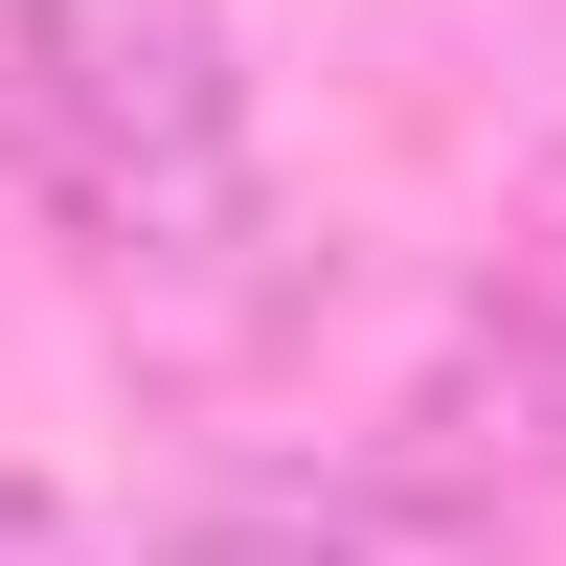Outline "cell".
<instances>
[{
  "mask_svg": "<svg viewBox=\"0 0 566 566\" xmlns=\"http://www.w3.org/2000/svg\"><path fill=\"white\" fill-rule=\"evenodd\" d=\"M0 181L181 363L295 317V227L250 181V69H227L205 0H0Z\"/></svg>",
  "mask_w": 566,
  "mask_h": 566,
  "instance_id": "1",
  "label": "cell"
},
{
  "mask_svg": "<svg viewBox=\"0 0 566 566\" xmlns=\"http://www.w3.org/2000/svg\"><path fill=\"white\" fill-rule=\"evenodd\" d=\"M386 476H408V499H476V476H499V499H544V476H566V317H544V295H522V317H476V340L386 408Z\"/></svg>",
  "mask_w": 566,
  "mask_h": 566,
  "instance_id": "2",
  "label": "cell"
},
{
  "mask_svg": "<svg viewBox=\"0 0 566 566\" xmlns=\"http://www.w3.org/2000/svg\"><path fill=\"white\" fill-rule=\"evenodd\" d=\"M159 566H476L408 476H205V499H136Z\"/></svg>",
  "mask_w": 566,
  "mask_h": 566,
  "instance_id": "3",
  "label": "cell"
},
{
  "mask_svg": "<svg viewBox=\"0 0 566 566\" xmlns=\"http://www.w3.org/2000/svg\"><path fill=\"white\" fill-rule=\"evenodd\" d=\"M0 566H159V522H114V499H69L45 453H0Z\"/></svg>",
  "mask_w": 566,
  "mask_h": 566,
  "instance_id": "4",
  "label": "cell"
},
{
  "mask_svg": "<svg viewBox=\"0 0 566 566\" xmlns=\"http://www.w3.org/2000/svg\"><path fill=\"white\" fill-rule=\"evenodd\" d=\"M522 295L566 317V136H544V159H522Z\"/></svg>",
  "mask_w": 566,
  "mask_h": 566,
  "instance_id": "5",
  "label": "cell"
}]
</instances>
